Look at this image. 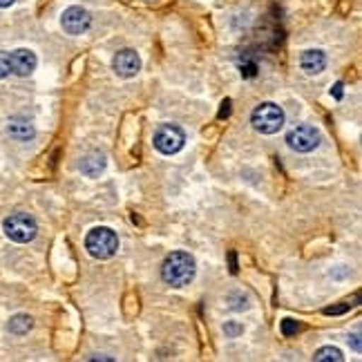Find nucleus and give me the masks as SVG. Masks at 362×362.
<instances>
[{"label": "nucleus", "instance_id": "nucleus-1", "mask_svg": "<svg viewBox=\"0 0 362 362\" xmlns=\"http://www.w3.org/2000/svg\"><path fill=\"white\" fill-rule=\"evenodd\" d=\"M194 273H197V264H194V257L190 253H184V250H175L161 264V277L163 282L173 286V288H181L194 280Z\"/></svg>", "mask_w": 362, "mask_h": 362}, {"label": "nucleus", "instance_id": "nucleus-2", "mask_svg": "<svg viewBox=\"0 0 362 362\" xmlns=\"http://www.w3.org/2000/svg\"><path fill=\"white\" fill-rule=\"evenodd\" d=\"M86 248H88V253L96 259H110L119 250V238L112 228L96 226L88 233Z\"/></svg>", "mask_w": 362, "mask_h": 362}, {"label": "nucleus", "instance_id": "nucleus-3", "mask_svg": "<svg viewBox=\"0 0 362 362\" xmlns=\"http://www.w3.org/2000/svg\"><path fill=\"white\" fill-rule=\"evenodd\" d=\"M284 110L277 103H262L253 110V117H250V123L253 128L262 134H275L282 130L284 125Z\"/></svg>", "mask_w": 362, "mask_h": 362}, {"label": "nucleus", "instance_id": "nucleus-4", "mask_svg": "<svg viewBox=\"0 0 362 362\" xmlns=\"http://www.w3.org/2000/svg\"><path fill=\"white\" fill-rule=\"evenodd\" d=\"M3 230H5V235H7L11 242L27 244V242H32L36 238L38 224H36V219L32 215H27V213H13V215H9L3 221Z\"/></svg>", "mask_w": 362, "mask_h": 362}, {"label": "nucleus", "instance_id": "nucleus-5", "mask_svg": "<svg viewBox=\"0 0 362 362\" xmlns=\"http://www.w3.org/2000/svg\"><path fill=\"white\" fill-rule=\"evenodd\" d=\"M152 144H155V148L161 152V155H177L186 144V134L179 125L165 123L157 128L155 136H152Z\"/></svg>", "mask_w": 362, "mask_h": 362}, {"label": "nucleus", "instance_id": "nucleus-6", "mask_svg": "<svg viewBox=\"0 0 362 362\" xmlns=\"http://www.w3.org/2000/svg\"><path fill=\"white\" fill-rule=\"evenodd\" d=\"M286 144L296 152H311L320 146V132L309 123L296 125V128L286 134Z\"/></svg>", "mask_w": 362, "mask_h": 362}, {"label": "nucleus", "instance_id": "nucleus-7", "mask_svg": "<svg viewBox=\"0 0 362 362\" xmlns=\"http://www.w3.org/2000/svg\"><path fill=\"white\" fill-rule=\"evenodd\" d=\"M61 25H63V30L65 34L69 36H78L83 32H88L90 30V25H92V16L88 13V9H83V7H67L63 11V16H61Z\"/></svg>", "mask_w": 362, "mask_h": 362}, {"label": "nucleus", "instance_id": "nucleus-8", "mask_svg": "<svg viewBox=\"0 0 362 362\" xmlns=\"http://www.w3.org/2000/svg\"><path fill=\"white\" fill-rule=\"evenodd\" d=\"M36 54L27 47L21 49H13L9 54V67H11V74L16 76H30L34 69H36Z\"/></svg>", "mask_w": 362, "mask_h": 362}, {"label": "nucleus", "instance_id": "nucleus-9", "mask_svg": "<svg viewBox=\"0 0 362 362\" xmlns=\"http://www.w3.org/2000/svg\"><path fill=\"white\" fill-rule=\"evenodd\" d=\"M112 67L119 76L132 78L139 74V69H141V59H139V54L134 49H121L112 61Z\"/></svg>", "mask_w": 362, "mask_h": 362}, {"label": "nucleus", "instance_id": "nucleus-10", "mask_svg": "<svg viewBox=\"0 0 362 362\" xmlns=\"http://www.w3.org/2000/svg\"><path fill=\"white\" fill-rule=\"evenodd\" d=\"M300 67L309 76H315L320 72H325L327 67V54L322 49H306L300 57Z\"/></svg>", "mask_w": 362, "mask_h": 362}, {"label": "nucleus", "instance_id": "nucleus-11", "mask_svg": "<svg viewBox=\"0 0 362 362\" xmlns=\"http://www.w3.org/2000/svg\"><path fill=\"white\" fill-rule=\"evenodd\" d=\"M7 134L11 139H16V141H30V139H34L36 130L32 121H27L23 117H13L7 121Z\"/></svg>", "mask_w": 362, "mask_h": 362}, {"label": "nucleus", "instance_id": "nucleus-12", "mask_svg": "<svg viewBox=\"0 0 362 362\" xmlns=\"http://www.w3.org/2000/svg\"><path fill=\"white\" fill-rule=\"evenodd\" d=\"M105 165H107L105 155H101V152H88V155L83 157V161H81V173L86 177H90V179H96L105 170Z\"/></svg>", "mask_w": 362, "mask_h": 362}, {"label": "nucleus", "instance_id": "nucleus-13", "mask_svg": "<svg viewBox=\"0 0 362 362\" xmlns=\"http://www.w3.org/2000/svg\"><path fill=\"white\" fill-rule=\"evenodd\" d=\"M32 325H34V320H32L30 315H25V313H18V315H13V317L9 320L7 329H9V331L13 333V336H25V333L32 329Z\"/></svg>", "mask_w": 362, "mask_h": 362}, {"label": "nucleus", "instance_id": "nucleus-14", "mask_svg": "<svg viewBox=\"0 0 362 362\" xmlns=\"http://www.w3.org/2000/svg\"><path fill=\"white\" fill-rule=\"evenodd\" d=\"M315 362H342L344 356L340 349H336V346H322V349H317L315 356H313Z\"/></svg>", "mask_w": 362, "mask_h": 362}, {"label": "nucleus", "instance_id": "nucleus-15", "mask_svg": "<svg viewBox=\"0 0 362 362\" xmlns=\"http://www.w3.org/2000/svg\"><path fill=\"white\" fill-rule=\"evenodd\" d=\"M298 331H300L298 320H293V317H286V320H282V336H284V338L296 336Z\"/></svg>", "mask_w": 362, "mask_h": 362}, {"label": "nucleus", "instance_id": "nucleus-16", "mask_svg": "<svg viewBox=\"0 0 362 362\" xmlns=\"http://www.w3.org/2000/svg\"><path fill=\"white\" fill-rule=\"evenodd\" d=\"M240 72L244 78H255L257 76V63L255 61H246L240 65Z\"/></svg>", "mask_w": 362, "mask_h": 362}, {"label": "nucleus", "instance_id": "nucleus-17", "mask_svg": "<svg viewBox=\"0 0 362 362\" xmlns=\"http://www.w3.org/2000/svg\"><path fill=\"white\" fill-rule=\"evenodd\" d=\"M224 333H226L228 338H238V336H242V333H244V327L238 325V322H226L224 325Z\"/></svg>", "mask_w": 362, "mask_h": 362}, {"label": "nucleus", "instance_id": "nucleus-18", "mask_svg": "<svg viewBox=\"0 0 362 362\" xmlns=\"http://www.w3.org/2000/svg\"><path fill=\"white\" fill-rule=\"evenodd\" d=\"M11 74V67H9V54L0 52V78H5Z\"/></svg>", "mask_w": 362, "mask_h": 362}, {"label": "nucleus", "instance_id": "nucleus-19", "mask_svg": "<svg viewBox=\"0 0 362 362\" xmlns=\"http://www.w3.org/2000/svg\"><path fill=\"white\" fill-rule=\"evenodd\" d=\"M346 309H349L346 304H342V306H329V309H325V313L327 315H338V313H344Z\"/></svg>", "mask_w": 362, "mask_h": 362}, {"label": "nucleus", "instance_id": "nucleus-20", "mask_svg": "<svg viewBox=\"0 0 362 362\" xmlns=\"http://www.w3.org/2000/svg\"><path fill=\"white\" fill-rule=\"evenodd\" d=\"M230 115V99H226L221 103V110H219V119H226Z\"/></svg>", "mask_w": 362, "mask_h": 362}, {"label": "nucleus", "instance_id": "nucleus-21", "mask_svg": "<svg viewBox=\"0 0 362 362\" xmlns=\"http://www.w3.org/2000/svg\"><path fill=\"white\" fill-rule=\"evenodd\" d=\"M342 88H344L342 83H336V86L331 88V96H333V99H338V101L342 99Z\"/></svg>", "mask_w": 362, "mask_h": 362}, {"label": "nucleus", "instance_id": "nucleus-22", "mask_svg": "<svg viewBox=\"0 0 362 362\" xmlns=\"http://www.w3.org/2000/svg\"><path fill=\"white\" fill-rule=\"evenodd\" d=\"M228 259H230V273H238V262H235V253H230Z\"/></svg>", "mask_w": 362, "mask_h": 362}, {"label": "nucleus", "instance_id": "nucleus-23", "mask_svg": "<svg viewBox=\"0 0 362 362\" xmlns=\"http://www.w3.org/2000/svg\"><path fill=\"white\" fill-rule=\"evenodd\" d=\"M349 344H354V349H356V351H360V340H358V336L349 338Z\"/></svg>", "mask_w": 362, "mask_h": 362}, {"label": "nucleus", "instance_id": "nucleus-24", "mask_svg": "<svg viewBox=\"0 0 362 362\" xmlns=\"http://www.w3.org/2000/svg\"><path fill=\"white\" fill-rule=\"evenodd\" d=\"M16 0H0V9H5V7H11Z\"/></svg>", "mask_w": 362, "mask_h": 362}]
</instances>
